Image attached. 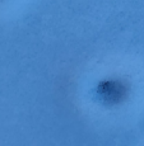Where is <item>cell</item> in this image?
<instances>
[{
    "instance_id": "1",
    "label": "cell",
    "mask_w": 144,
    "mask_h": 146,
    "mask_svg": "<svg viewBox=\"0 0 144 146\" xmlns=\"http://www.w3.org/2000/svg\"><path fill=\"white\" fill-rule=\"evenodd\" d=\"M96 92L100 102L107 106H115L124 100L128 89L125 84L120 80H105L98 84Z\"/></svg>"
}]
</instances>
